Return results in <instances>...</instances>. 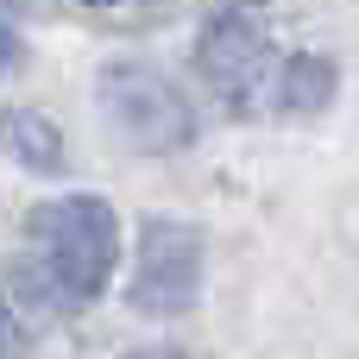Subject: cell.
Here are the masks:
<instances>
[{"label": "cell", "mask_w": 359, "mask_h": 359, "mask_svg": "<svg viewBox=\"0 0 359 359\" xmlns=\"http://www.w3.org/2000/svg\"><path fill=\"white\" fill-rule=\"evenodd\" d=\"M133 359H177V353H133Z\"/></svg>", "instance_id": "obj_9"}, {"label": "cell", "mask_w": 359, "mask_h": 359, "mask_svg": "<svg viewBox=\"0 0 359 359\" xmlns=\"http://www.w3.org/2000/svg\"><path fill=\"white\" fill-rule=\"evenodd\" d=\"M32 246H38L44 284H50L63 303H88V297L107 290L120 227H114V208H107V202L69 196V202H44V208L32 215Z\"/></svg>", "instance_id": "obj_1"}, {"label": "cell", "mask_w": 359, "mask_h": 359, "mask_svg": "<svg viewBox=\"0 0 359 359\" xmlns=\"http://www.w3.org/2000/svg\"><path fill=\"white\" fill-rule=\"evenodd\" d=\"M88 6H114V0H88Z\"/></svg>", "instance_id": "obj_10"}, {"label": "cell", "mask_w": 359, "mask_h": 359, "mask_svg": "<svg viewBox=\"0 0 359 359\" xmlns=\"http://www.w3.org/2000/svg\"><path fill=\"white\" fill-rule=\"evenodd\" d=\"M0 145H6L19 164H32V170H63V139H57V126H50L44 114H32V107L0 114Z\"/></svg>", "instance_id": "obj_5"}, {"label": "cell", "mask_w": 359, "mask_h": 359, "mask_svg": "<svg viewBox=\"0 0 359 359\" xmlns=\"http://www.w3.org/2000/svg\"><path fill=\"white\" fill-rule=\"evenodd\" d=\"M13 63H19V38H13V32H6V25H0V76H6V69H13Z\"/></svg>", "instance_id": "obj_8"}, {"label": "cell", "mask_w": 359, "mask_h": 359, "mask_svg": "<svg viewBox=\"0 0 359 359\" xmlns=\"http://www.w3.org/2000/svg\"><path fill=\"white\" fill-rule=\"evenodd\" d=\"M202 290V233L183 221H145L139 271H133V309L139 316H183Z\"/></svg>", "instance_id": "obj_3"}, {"label": "cell", "mask_w": 359, "mask_h": 359, "mask_svg": "<svg viewBox=\"0 0 359 359\" xmlns=\"http://www.w3.org/2000/svg\"><path fill=\"white\" fill-rule=\"evenodd\" d=\"M328 88H334V63L328 57H297L290 76H284V107L290 114H309V107L328 101Z\"/></svg>", "instance_id": "obj_6"}, {"label": "cell", "mask_w": 359, "mask_h": 359, "mask_svg": "<svg viewBox=\"0 0 359 359\" xmlns=\"http://www.w3.org/2000/svg\"><path fill=\"white\" fill-rule=\"evenodd\" d=\"M265 38L252 32V19H240V13H221V19H208L202 25V50H196V63H202V76L227 95V101H246L259 82H265Z\"/></svg>", "instance_id": "obj_4"}, {"label": "cell", "mask_w": 359, "mask_h": 359, "mask_svg": "<svg viewBox=\"0 0 359 359\" xmlns=\"http://www.w3.org/2000/svg\"><path fill=\"white\" fill-rule=\"evenodd\" d=\"M19 353H25V328H19L13 309L0 303V359H19Z\"/></svg>", "instance_id": "obj_7"}, {"label": "cell", "mask_w": 359, "mask_h": 359, "mask_svg": "<svg viewBox=\"0 0 359 359\" xmlns=\"http://www.w3.org/2000/svg\"><path fill=\"white\" fill-rule=\"evenodd\" d=\"M101 114L114 120V133H120L133 151H177V145H189V133H196L189 101L170 88V76H158V69H145V63L107 69V82H101Z\"/></svg>", "instance_id": "obj_2"}]
</instances>
